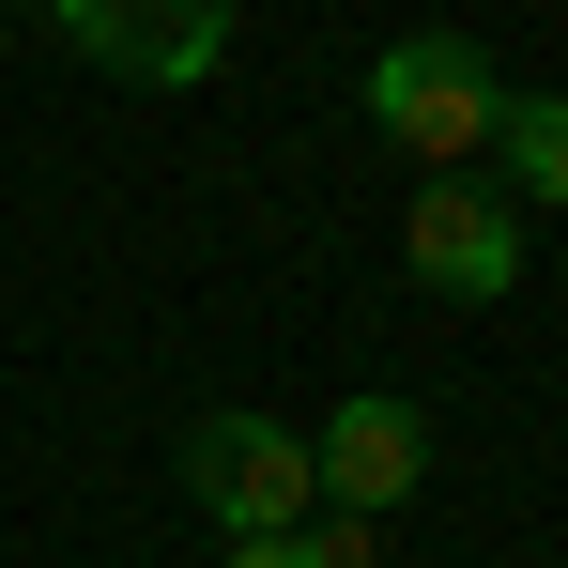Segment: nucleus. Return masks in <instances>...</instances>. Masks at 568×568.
<instances>
[{
	"label": "nucleus",
	"mask_w": 568,
	"mask_h": 568,
	"mask_svg": "<svg viewBox=\"0 0 568 568\" xmlns=\"http://www.w3.org/2000/svg\"><path fill=\"white\" fill-rule=\"evenodd\" d=\"M491 154H507V215H538V200H568V93H507V123H491Z\"/></svg>",
	"instance_id": "nucleus-6"
},
{
	"label": "nucleus",
	"mask_w": 568,
	"mask_h": 568,
	"mask_svg": "<svg viewBox=\"0 0 568 568\" xmlns=\"http://www.w3.org/2000/svg\"><path fill=\"white\" fill-rule=\"evenodd\" d=\"M307 491H323L338 523H384V507H415V491H430V415H415L399 384H354V399L323 415V446H307Z\"/></svg>",
	"instance_id": "nucleus-4"
},
{
	"label": "nucleus",
	"mask_w": 568,
	"mask_h": 568,
	"mask_svg": "<svg viewBox=\"0 0 568 568\" xmlns=\"http://www.w3.org/2000/svg\"><path fill=\"white\" fill-rule=\"evenodd\" d=\"M231 568H292V538H231Z\"/></svg>",
	"instance_id": "nucleus-8"
},
{
	"label": "nucleus",
	"mask_w": 568,
	"mask_h": 568,
	"mask_svg": "<svg viewBox=\"0 0 568 568\" xmlns=\"http://www.w3.org/2000/svg\"><path fill=\"white\" fill-rule=\"evenodd\" d=\"M185 491L215 538H292L323 491H307V430H277V415H246V399H215V415H185Z\"/></svg>",
	"instance_id": "nucleus-2"
},
{
	"label": "nucleus",
	"mask_w": 568,
	"mask_h": 568,
	"mask_svg": "<svg viewBox=\"0 0 568 568\" xmlns=\"http://www.w3.org/2000/svg\"><path fill=\"white\" fill-rule=\"evenodd\" d=\"M369 123L430 170V185H462V154H491V123H507V78H491L476 31H399L369 62Z\"/></svg>",
	"instance_id": "nucleus-1"
},
{
	"label": "nucleus",
	"mask_w": 568,
	"mask_h": 568,
	"mask_svg": "<svg viewBox=\"0 0 568 568\" xmlns=\"http://www.w3.org/2000/svg\"><path fill=\"white\" fill-rule=\"evenodd\" d=\"M399 262H415V292H446V307H507V292H523V215L491 185H415Z\"/></svg>",
	"instance_id": "nucleus-5"
},
{
	"label": "nucleus",
	"mask_w": 568,
	"mask_h": 568,
	"mask_svg": "<svg viewBox=\"0 0 568 568\" xmlns=\"http://www.w3.org/2000/svg\"><path fill=\"white\" fill-rule=\"evenodd\" d=\"M47 47H78L108 78H154V93H200L231 62V0H47Z\"/></svg>",
	"instance_id": "nucleus-3"
},
{
	"label": "nucleus",
	"mask_w": 568,
	"mask_h": 568,
	"mask_svg": "<svg viewBox=\"0 0 568 568\" xmlns=\"http://www.w3.org/2000/svg\"><path fill=\"white\" fill-rule=\"evenodd\" d=\"M292 568H384V523H338V507H307V523H292Z\"/></svg>",
	"instance_id": "nucleus-7"
}]
</instances>
